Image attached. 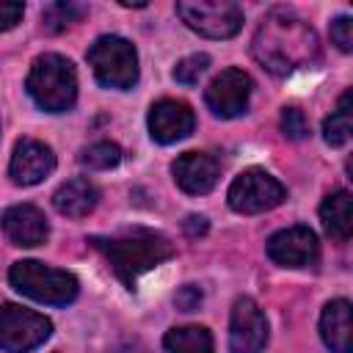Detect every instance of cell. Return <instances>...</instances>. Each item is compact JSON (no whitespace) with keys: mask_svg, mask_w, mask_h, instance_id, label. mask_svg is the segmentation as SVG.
Wrapping results in <instances>:
<instances>
[{"mask_svg":"<svg viewBox=\"0 0 353 353\" xmlns=\"http://www.w3.org/2000/svg\"><path fill=\"white\" fill-rule=\"evenodd\" d=\"M251 52L268 72L290 74L317 58V36L295 11L273 8L259 25Z\"/></svg>","mask_w":353,"mask_h":353,"instance_id":"cell-1","label":"cell"},{"mask_svg":"<svg viewBox=\"0 0 353 353\" xmlns=\"http://www.w3.org/2000/svg\"><path fill=\"white\" fill-rule=\"evenodd\" d=\"M91 243L110 259L116 276L132 290L143 273L174 256L168 237L152 229H127L113 237H91Z\"/></svg>","mask_w":353,"mask_h":353,"instance_id":"cell-2","label":"cell"},{"mask_svg":"<svg viewBox=\"0 0 353 353\" xmlns=\"http://www.w3.org/2000/svg\"><path fill=\"white\" fill-rule=\"evenodd\" d=\"M28 91L36 99V105L50 113L69 110L77 97V74L72 61L55 52L39 55L28 74Z\"/></svg>","mask_w":353,"mask_h":353,"instance_id":"cell-3","label":"cell"},{"mask_svg":"<svg viewBox=\"0 0 353 353\" xmlns=\"http://www.w3.org/2000/svg\"><path fill=\"white\" fill-rule=\"evenodd\" d=\"M8 281L17 292L39 301V303H52V306H66L77 298V279L66 270L41 265L36 259L14 262L8 270Z\"/></svg>","mask_w":353,"mask_h":353,"instance_id":"cell-4","label":"cell"},{"mask_svg":"<svg viewBox=\"0 0 353 353\" xmlns=\"http://www.w3.org/2000/svg\"><path fill=\"white\" fill-rule=\"evenodd\" d=\"M88 63L94 74L108 88H130L138 80L135 47L121 36H99L88 50Z\"/></svg>","mask_w":353,"mask_h":353,"instance_id":"cell-5","label":"cell"},{"mask_svg":"<svg viewBox=\"0 0 353 353\" xmlns=\"http://www.w3.org/2000/svg\"><path fill=\"white\" fill-rule=\"evenodd\" d=\"M185 25L207 39H229L243 28V8L229 0H193L176 3Z\"/></svg>","mask_w":353,"mask_h":353,"instance_id":"cell-6","label":"cell"},{"mask_svg":"<svg viewBox=\"0 0 353 353\" xmlns=\"http://www.w3.org/2000/svg\"><path fill=\"white\" fill-rule=\"evenodd\" d=\"M284 185L265 168H248L229 185V207L245 215L273 210L284 201Z\"/></svg>","mask_w":353,"mask_h":353,"instance_id":"cell-7","label":"cell"},{"mask_svg":"<svg viewBox=\"0 0 353 353\" xmlns=\"http://www.w3.org/2000/svg\"><path fill=\"white\" fill-rule=\"evenodd\" d=\"M52 331V323L17 303H3L0 306V347L8 353H28L39 347Z\"/></svg>","mask_w":353,"mask_h":353,"instance_id":"cell-8","label":"cell"},{"mask_svg":"<svg viewBox=\"0 0 353 353\" xmlns=\"http://www.w3.org/2000/svg\"><path fill=\"white\" fill-rule=\"evenodd\" d=\"M268 342V320L251 298H237L232 306L229 323V347L232 353H259Z\"/></svg>","mask_w":353,"mask_h":353,"instance_id":"cell-9","label":"cell"},{"mask_svg":"<svg viewBox=\"0 0 353 353\" xmlns=\"http://www.w3.org/2000/svg\"><path fill=\"white\" fill-rule=\"evenodd\" d=\"M248 97H251V77L243 69H223L204 91L210 110L221 119L240 116L248 108Z\"/></svg>","mask_w":353,"mask_h":353,"instance_id":"cell-10","label":"cell"},{"mask_svg":"<svg viewBox=\"0 0 353 353\" xmlns=\"http://www.w3.org/2000/svg\"><path fill=\"white\" fill-rule=\"evenodd\" d=\"M317 254H320L317 237L306 226L281 229L268 240V256L284 268H309L317 262Z\"/></svg>","mask_w":353,"mask_h":353,"instance_id":"cell-11","label":"cell"},{"mask_svg":"<svg viewBox=\"0 0 353 353\" xmlns=\"http://www.w3.org/2000/svg\"><path fill=\"white\" fill-rule=\"evenodd\" d=\"M171 171L185 193H210L221 176V160L212 152H185L174 160Z\"/></svg>","mask_w":353,"mask_h":353,"instance_id":"cell-12","label":"cell"},{"mask_svg":"<svg viewBox=\"0 0 353 353\" xmlns=\"http://www.w3.org/2000/svg\"><path fill=\"white\" fill-rule=\"evenodd\" d=\"M193 124H196V116L190 105L179 99H160L149 110V132L157 143H174L188 138L193 132Z\"/></svg>","mask_w":353,"mask_h":353,"instance_id":"cell-13","label":"cell"},{"mask_svg":"<svg viewBox=\"0 0 353 353\" xmlns=\"http://www.w3.org/2000/svg\"><path fill=\"white\" fill-rule=\"evenodd\" d=\"M55 168V154L47 143L41 141H19L14 146V154H11V163H8V174L17 185H36L41 182L44 176H50Z\"/></svg>","mask_w":353,"mask_h":353,"instance_id":"cell-14","label":"cell"},{"mask_svg":"<svg viewBox=\"0 0 353 353\" xmlns=\"http://www.w3.org/2000/svg\"><path fill=\"white\" fill-rule=\"evenodd\" d=\"M0 226L6 232V237L14 243V245H41L50 234V226H47V218L39 207L33 204H14L8 207L3 215H0Z\"/></svg>","mask_w":353,"mask_h":353,"instance_id":"cell-15","label":"cell"},{"mask_svg":"<svg viewBox=\"0 0 353 353\" xmlns=\"http://www.w3.org/2000/svg\"><path fill=\"white\" fill-rule=\"evenodd\" d=\"M320 334L323 342L334 353H350L353 350V323H350V303L345 298L325 303L320 317Z\"/></svg>","mask_w":353,"mask_h":353,"instance_id":"cell-16","label":"cell"},{"mask_svg":"<svg viewBox=\"0 0 353 353\" xmlns=\"http://www.w3.org/2000/svg\"><path fill=\"white\" fill-rule=\"evenodd\" d=\"M97 199H99L97 188H94L85 176H77V179L63 182V185L55 190L52 204H55V210H58L61 215H66V218H83V215H88V212L97 207Z\"/></svg>","mask_w":353,"mask_h":353,"instance_id":"cell-17","label":"cell"},{"mask_svg":"<svg viewBox=\"0 0 353 353\" xmlns=\"http://www.w3.org/2000/svg\"><path fill=\"white\" fill-rule=\"evenodd\" d=\"M320 218H323V226L325 232L345 243L353 232V210H350V193L347 190H336L331 193L323 204H320Z\"/></svg>","mask_w":353,"mask_h":353,"instance_id":"cell-18","label":"cell"},{"mask_svg":"<svg viewBox=\"0 0 353 353\" xmlns=\"http://www.w3.org/2000/svg\"><path fill=\"white\" fill-rule=\"evenodd\" d=\"M163 345L168 353H212V336L201 325L171 328L163 336Z\"/></svg>","mask_w":353,"mask_h":353,"instance_id":"cell-19","label":"cell"},{"mask_svg":"<svg viewBox=\"0 0 353 353\" xmlns=\"http://www.w3.org/2000/svg\"><path fill=\"white\" fill-rule=\"evenodd\" d=\"M353 132V116H350V91L342 94L336 110L323 121V138L331 146H345Z\"/></svg>","mask_w":353,"mask_h":353,"instance_id":"cell-20","label":"cell"},{"mask_svg":"<svg viewBox=\"0 0 353 353\" xmlns=\"http://www.w3.org/2000/svg\"><path fill=\"white\" fill-rule=\"evenodd\" d=\"M119 160H121V149L110 141H97L80 152V163L88 168H97V171L113 168V165H119Z\"/></svg>","mask_w":353,"mask_h":353,"instance_id":"cell-21","label":"cell"},{"mask_svg":"<svg viewBox=\"0 0 353 353\" xmlns=\"http://www.w3.org/2000/svg\"><path fill=\"white\" fill-rule=\"evenodd\" d=\"M83 14H85V8L77 6V3H52V6L44 8V17L41 19H44V28L50 33H58V30L69 28L72 22H77Z\"/></svg>","mask_w":353,"mask_h":353,"instance_id":"cell-22","label":"cell"},{"mask_svg":"<svg viewBox=\"0 0 353 353\" xmlns=\"http://www.w3.org/2000/svg\"><path fill=\"white\" fill-rule=\"evenodd\" d=\"M207 66H210V55L196 52V55H188V58H182V61L176 63L174 77H176V83L193 85V83H199V77L204 74V69H207Z\"/></svg>","mask_w":353,"mask_h":353,"instance_id":"cell-23","label":"cell"},{"mask_svg":"<svg viewBox=\"0 0 353 353\" xmlns=\"http://www.w3.org/2000/svg\"><path fill=\"white\" fill-rule=\"evenodd\" d=\"M281 130L287 138H303L309 132V124L298 108H284L281 110Z\"/></svg>","mask_w":353,"mask_h":353,"instance_id":"cell-24","label":"cell"},{"mask_svg":"<svg viewBox=\"0 0 353 353\" xmlns=\"http://www.w3.org/2000/svg\"><path fill=\"white\" fill-rule=\"evenodd\" d=\"M331 39L342 52L353 50V19L350 17H336L331 22Z\"/></svg>","mask_w":353,"mask_h":353,"instance_id":"cell-25","label":"cell"},{"mask_svg":"<svg viewBox=\"0 0 353 353\" xmlns=\"http://www.w3.org/2000/svg\"><path fill=\"white\" fill-rule=\"evenodd\" d=\"M25 14L22 3H11V0H0V30H11Z\"/></svg>","mask_w":353,"mask_h":353,"instance_id":"cell-26","label":"cell"},{"mask_svg":"<svg viewBox=\"0 0 353 353\" xmlns=\"http://www.w3.org/2000/svg\"><path fill=\"white\" fill-rule=\"evenodd\" d=\"M174 303H176L182 312H193V309H199V303H201V290H199L196 284H188V287H182V290L176 292Z\"/></svg>","mask_w":353,"mask_h":353,"instance_id":"cell-27","label":"cell"},{"mask_svg":"<svg viewBox=\"0 0 353 353\" xmlns=\"http://www.w3.org/2000/svg\"><path fill=\"white\" fill-rule=\"evenodd\" d=\"M185 232H188L190 237L204 234V232H207V218H204V215H188V218H185Z\"/></svg>","mask_w":353,"mask_h":353,"instance_id":"cell-28","label":"cell"}]
</instances>
